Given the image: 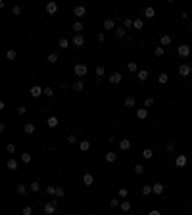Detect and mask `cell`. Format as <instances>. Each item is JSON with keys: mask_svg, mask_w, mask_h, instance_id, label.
Masks as SVG:
<instances>
[{"mask_svg": "<svg viewBox=\"0 0 192 215\" xmlns=\"http://www.w3.org/2000/svg\"><path fill=\"white\" fill-rule=\"evenodd\" d=\"M119 208H121V211H129V209H131V202L129 200H123Z\"/></svg>", "mask_w": 192, "mask_h": 215, "instance_id": "obj_33", "label": "cell"}, {"mask_svg": "<svg viewBox=\"0 0 192 215\" xmlns=\"http://www.w3.org/2000/svg\"><path fill=\"white\" fill-rule=\"evenodd\" d=\"M167 81H169V75H167V73H160V75H158V83L160 85H167Z\"/></svg>", "mask_w": 192, "mask_h": 215, "instance_id": "obj_22", "label": "cell"}, {"mask_svg": "<svg viewBox=\"0 0 192 215\" xmlns=\"http://www.w3.org/2000/svg\"><path fill=\"white\" fill-rule=\"evenodd\" d=\"M186 161H188V160H186V156H185V154H181V156H177V160H175V165H177V167H185Z\"/></svg>", "mask_w": 192, "mask_h": 215, "instance_id": "obj_8", "label": "cell"}, {"mask_svg": "<svg viewBox=\"0 0 192 215\" xmlns=\"http://www.w3.org/2000/svg\"><path fill=\"white\" fill-rule=\"evenodd\" d=\"M163 190H165L163 182H154V184H152V192L154 194H163Z\"/></svg>", "mask_w": 192, "mask_h": 215, "instance_id": "obj_6", "label": "cell"}, {"mask_svg": "<svg viewBox=\"0 0 192 215\" xmlns=\"http://www.w3.org/2000/svg\"><path fill=\"white\" fill-rule=\"evenodd\" d=\"M73 73H75L77 77H85L88 73V67L85 66V63H77V66L73 67Z\"/></svg>", "mask_w": 192, "mask_h": 215, "instance_id": "obj_2", "label": "cell"}, {"mask_svg": "<svg viewBox=\"0 0 192 215\" xmlns=\"http://www.w3.org/2000/svg\"><path fill=\"white\" fill-rule=\"evenodd\" d=\"M94 73H96V77H98V79H102V77H104V67H102V66H98L96 69H94Z\"/></svg>", "mask_w": 192, "mask_h": 215, "instance_id": "obj_44", "label": "cell"}, {"mask_svg": "<svg viewBox=\"0 0 192 215\" xmlns=\"http://www.w3.org/2000/svg\"><path fill=\"white\" fill-rule=\"evenodd\" d=\"M6 167L10 169V171H15V169H18V160H14V157H10V160L6 161Z\"/></svg>", "mask_w": 192, "mask_h": 215, "instance_id": "obj_15", "label": "cell"}, {"mask_svg": "<svg viewBox=\"0 0 192 215\" xmlns=\"http://www.w3.org/2000/svg\"><path fill=\"white\" fill-rule=\"evenodd\" d=\"M31 213H33V208H31V206H25V208L21 209V215H31Z\"/></svg>", "mask_w": 192, "mask_h": 215, "instance_id": "obj_48", "label": "cell"}, {"mask_svg": "<svg viewBox=\"0 0 192 215\" xmlns=\"http://www.w3.org/2000/svg\"><path fill=\"white\" fill-rule=\"evenodd\" d=\"M140 192L144 194V196H148V194L152 192V184H144V186H142V190H140Z\"/></svg>", "mask_w": 192, "mask_h": 215, "instance_id": "obj_39", "label": "cell"}, {"mask_svg": "<svg viewBox=\"0 0 192 215\" xmlns=\"http://www.w3.org/2000/svg\"><path fill=\"white\" fill-rule=\"evenodd\" d=\"M142 14H144V17H148V19H152V17H156V10H154V8H144V12H142Z\"/></svg>", "mask_w": 192, "mask_h": 215, "instance_id": "obj_14", "label": "cell"}, {"mask_svg": "<svg viewBox=\"0 0 192 215\" xmlns=\"http://www.w3.org/2000/svg\"><path fill=\"white\" fill-rule=\"evenodd\" d=\"M133 27H134V29H138V31H140V29H142V27H144V21H142V19H134V23H133Z\"/></svg>", "mask_w": 192, "mask_h": 215, "instance_id": "obj_37", "label": "cell"}, {"mask_svg": "<svg viewBox=\"0 0 192 215\" xmlns=\"http://www.w3.org/2000/svg\"><path fill=\"white\" fill-rule=\"evenodd\" d=\"M127 69H129L131 73H138V63H137V62H129V63H127Z\"/></svg>", "mask_w": 192, "mask_h": 215, "instance_id": "obj_25", "label": "cell"}, {"mask_svg": "<svg viewBox=\"0 0 192 215\" xmlns=\"http://www.w3.org/2000/svg\"><path fill=\"white\" fill-rule=\"evenodd\" d=\"M192 73V67L188 66V63H181V67H179V75L181 77H188Z\"/></svg>", "mask_w": 192, "mask_h": 215, "instance_id": "obj_4", "label": "cell"}, {"mask_svg": "<svg viewBox=\"0 0 192 215\" xmlns=\"http://www.w3.org/2000/svg\"><path fill=\"white\" fill-rule=\"evenodd\" d=\"M85 88V85H83V81H77V83H73V90L75 92H81Z\"/></svg>", "mask_w": 192, "mask_h": 215, "instance_id": "obj_30", "label": "cell"}, {"mask_svg": "<svg viewBox=\"0 0 192 215\" xmlns=\"http://www.w3.org/2000/svg\"><path fill=\"white\" fill-rule=\"evenodd\" d=\"M83 184L92 186V184H94V177H92L91 173H85V175H83Z\"/></svg>", "mask_w": 192, "mask_h": 215, "instance_id": "obj_9", "label": "cell"}, {"mask_svg": "<svg viewBox=\"0 0 192 215\" xmlns=\"http://www.w3.org/2000/svg\"><path fill=\"white\" fill-rule=\"evenodd\" d=\"M85 14H87V8L85 6H77L73 10V15H77V17H85Z\"/></svg>", "mask_w": 192, "mask_h": 215, "instance_id": "obj_10", "label": "cell"}, {"mask_svg": "<svg viewBox=\"0 0 192 215\" xmlns=\"http://www.w3.org/2000/svg\"><path fill=\"white\" fill-rule=\"evenodd\" d=\"M67 142H69V144H75V142H77V136H75V135H69V136H67Z\"/></svg>", "mask_w": 192, "mask_h": 215, "instance_id": "obj_52", "label": "cell"}, {"mask_svg": "<svg viewBox=\"0 0 192 215\" xmlns=\"http://www.w3.org/2000/svg\"><path fill=\"white\" fill-rule=\"evenodd\" d=\"M48 62L50 63H58V54H56V52H50V54H48Z\"/></svg>", "mask_w": 192, "mask_h": 215, "instance_id": "obj_35", "label": "cell"}, {"mask_svg": "<svg viewBox=\"0 0 192 215\" xmlns=\"http://www.w3.org/2000/svg\"><path fill=\"white\" fill-rule=\"evenodd\" d=\"M25 112H27L25 106H19V108H18V115H25Z\"/></svg>", "mask_w": 192, "mask_h": 215, "instance_id": "obj_53", "label": "cell"}, {"mask_svg": "<svg viewBox=\"0 0 192 215\" xmlns=\"http://www.w3.org/2000/svg\"><path fill=\"white\" fill-rule=\"evenodd\" d=\"M133 23H134V19L127 17V19H125V21H123V27H125V29H131V27H133Z\"/></svg>", "mask_w": 192, "mask_h": 215, "instance_id": "obj_43", "label": "cell"}, {"mask_svg": "<svg viewBox=\"0 0 192 215\" xmlns=\"http://www.w3.org/2000/svg\"><path fill=\"white\" fill-rule=\"evenodd\" d=\"M46 125H48V127H50V129H56V127H58V117H56V115H52V117H48V121H46Z\"/></svg>", "mask_w": 192, "mask_h": 215, "instance_id": "obj_18", "label": "cell"}, {"mask_svg": "<svg viewBox=\"0 0 192 215\" xmlns=\"http://www.w3.org/2000/svg\"><path fill=\"white\" fill-rule=\"evenodd\" d=\"M142 157H144V160H152V157H154L152 148H144V150H142Z\"/></svg>", "mask_w": 192, "mask_h": 215, "instance_id": "obj_21", "label": "cell"}, {"mask_svg": "<svg viewBox=\"0 0 192 215\" xmlns=\"http://www.w3.org/2000/svg\"><path fill=\"white\" fill-rule=\"evenodd\" d=\"M15 192H18L19 196H23V194H27V186L25 184H18L15 186Z\"/></svg>", "mask_w": 192, "mask_h": 215, "instance_id": "obj_29", "label": "cell"}, {"mask_svg": "<svg viewBox=\"0 0 192 215\" xmlns=\"http://www.w3.org/2000/svg\"><path fill=\"white\" fill-rule=\"evenodd\" d=\"M129 148H131V140H129V138H121V140H119V150L127 152Z\"/></svg>", "mask_w": 192, "mask_h": 215, "instance_id": "obj_13", "label": "cell"}, {"mask_svg": "<svg viewBox=\"0 0 192 215\" xmlns=\"http://www.w3.org/2000/svg\"><path fill=\"white\" fill-rule=\"evenodd\" d=\"M177 54L181 56V58H188L190 56V46L188 44H181V46L177 48Z\"/></svg>", "mask_w": 192, "mask_h": 215, "instance_id": "obj_3", "label": "cell"}, {"mask_svg": "<svg viewBox=\"0 0 192 215\" xmlns=\"http://www.w3.org/2000/svg\"><path fill=\"white\" fill-rule=\"evenodd\" d=\"M137 117L138 119H146V117H148V108H138L137 109Z\"/></svg>", "mask_w": 192, "mask_h": 215, "instance_id": "obj_16", "label": "cell"}, {"mask_svg": "<svg viewBox=\"0 0 192 215\" xmlns=\"http://www.w3.org/2000/svg\"><path fill=\"white\" fill-rule=\"evenodd\" d=\"M58 46H60V48H64V50H65V48H69V40H67V39H60Z\"/></svg>", "mask_w": 192, "mask_h": 215, "instance_id": "obj_38", "label": "cell"}, {"mask_svg": "<svg viewBox=\"0 0 192 215\" xmlns=\"http://www.w3.org/2000/svg\"><path fill=\"white\" fill-rule=\"evenodd\" d=\"M96 39H98V42H104L106 36H104V33H98V35H96Z\"/></svg>", "mask_w": 192, "mask_h": 215, "instance_id": "obj_56", "label": "cell"}, {"mask_svg": "<svg viewBox=\"0 0 192 215\" xmlns=\"http://www.w3.org/2000/svg\"><path fill=\"white\" fill-rule=\"evenodd\" d=\"M12 14H14V15H19V14H21V8H19V6H14V8H12Z\"/></svg>", "mask_w": 192, "mask_h": 215, "instance_id": "obj_51", "label": "cell"}, {"mask_svg": "<svg viewBox=\"0 0 192 215\" xmlns=\"http://www.w3.org/2000/svg\"><path fill=\"white\" fill-rule=\"evenodd\" d=\"M154 54H156V56H158V58H161V56H163V54H165V48H163V46H158V48H156V50H154Z\"/></svg>", "mask_w": 192, "mask_h": 215, "instance_id": "obj_41", "label": "cell"}, {"mask_svg": "<svg viewBox=\"0 0 192 215\" xmlns=\"http://www.w3.org/2000/svg\"><path fill=\"white\" fill-rule=\"evenodd\" d=\"M160 44H161L163 48H165V46H169V44H171V36H169V35H161V39H160Z\"/></svg>", "mask_w": 192, "mask_h": 215, "instance_id": "obj_20", "label": "cell"}, {"mask_svg": "<svg viewBox=\"0 0 192 215\" xmlns=\"http://www.w3.org/2000/svg\"><path fill=\"white\" fill-rule=\"evenodd\" d=\"M125 33H127V29H125V27H117V29H115V36H117V39L125 36Z\"/></svg>", "mask_w": 192, "mask_h": 215, "instance_id": "obj_34", "label": "cell"}, {"mask_svg": "<svg viewBox=\"0 0 192 215\" xmlns=\"http://www.w3.org/2000/svg\"><path fill=\"white\" fill-rule=\"evenodd\" d=\"M110 206H112V208H117V206H121V204H119V198H112V200H110Z\"/></svg>", "mask_w": 192, "mask_h": 215, "instance_id": "obj_50", "label": "cell"}, {"mask_svg": "<svg viewBox=\"0 0 192 215\" xmlns=\"http://www.w3.org/2000/svg\"><path fill=\"white\" fill-rule=\"evenodd\" d=\"M31 160H33V156H31L29 152H23V154H21V161H23V163H29Z\"/></svg>", "mask_w": 192, "mask_h": 215, "instance_id": "obj_31", "label": "cell"}, {"mask_svg": "<svg viewBox=\"0 0 192 215\" xmlns=\"http://www.w3.org/2000/svg\"><path fill=\"white\" fill-rule=\"evenodd\" d=\"M83 44H85V36L83 35H75L73 36V46L79 48V46H83Z\"/></svg>", "mask_w": 192, "mask_h": 215, "instance_id": "obj_11", "label": "cell"}, {"mask_svg": "<svg viewBox=\"0 0 192 215\" xmlns=\"http://www.w3.org/2000/svg\"><path fill=\"white\" fill-rule=\"evenodd\" d=\"M71 29L75 31L77 35H81V31H83L85 27H83V23H81V21H75V23H73V27H71Z\"/></svg>", "mask_w": 192, "mask_h": 215, "instance_id": "obj_23", "label": "cell"}, {"mask_svg": "<svg viewBox=\"0 0 192 215\" xmlns=\"http://www.w3.org/2000/svg\"><path fill=\"white\" fill-rule=\"evenodd\" d=\"M23 131H25V135H33L37 129H35V125H33V123H25V125H23Z\"/></svg>", "mask_w": 192, "mask_h": 215, "instance_id": "obj_19", "label": "cell"}, {"mask_svg": "<svg viewBox=\"0 0 192 215\" xmlns=\"http://www.w3.org/2000/svg\"><path fill=\"white\" fill-rule=\"evenodd\" d=\"M31 96H33V98H39V96H42L44 94V88L42 87H39V85H35V87H31Z\"/></svg>", "mask_w": 192, "mask_h": 215, "instance_id": "obj_5", "label": "cell"}, {"mask_svg": "<svg viewBox=\"0 0 192 215\" xmlns=\"http://www.w3.org/2000/svg\"><path fill=\"white\" fill-rule=\"evenodd\" d=\"M137 106V100L133 98V96H129V98H125V108H134Z\"/></svg>", "mask_w": 192, "mask_h": 215, "instance_id": "obj_27", "label": "cell"}, {"mask_svg": "<svg viewBox=\"0 0 192 215\" xmlns=\"http://www.w3.org/2000/svg\"><path fill=\"white\" fill-rule=\"evenodd\" d=\"M150 106H154V98L152 96H148V98L144 100V108H150Z\"/></svg>", "mask_w": 192, "mask_h": 215, "instance_id": "obj_49", "label": "cell"}, {"mask_svg": "<svg viewBox=\"0 0 192 215\" xmlns=\"http://www.w3.org/2000/svg\"><path fill=\"white\" fill-rule=\"evenodd\" d=\"M190 213H192V208H190Z\"/></svg>", "mask_w": 192, "mask_h": 215, "instance_id": "obj_58", "label": "cell"}, {"mask_svg": "<svg viewBox=\"0 0 192 215\" xmlns=\"http://www.w3.org/2000/svg\"><path fill=\"white\" fill-rule=\"evenodd\" d=\"M64 196H65V190L62 186H56V200H58V198H64Z\"/></svg>", "mask_w": 192, "mask_h": 215, "instance_id": "obj_36", "label": "cell"}, {"mask_svg": "<svg viewBox=\"0 0 192 215\" xmlns=\"http://www.w3.org/2000/svg\"><path fill=\"white\" fill-rule=\"evenodd\" d=\"M46 194H50V196H56V186H54V184H48V186H46Z\"/></svg>", "mask_w": 192, "mask_h": 215, "instance_id": "obj_42", "label": "cell"}, {"mask_svg": "<svg viewBox=\"0 0 192 215\" xmlns=\"http://www.w3.org/2000/svg\"><path fill=\"white\" fill-rule=\"evenodd\" d=\"M134 173H137V175H142V173H144V165L137 163V165H134Z\"/></svg>", "mask_w": 192, "mask_h": 215, "instance_id": "obj_45", "label": "cell"}, {"mask_svg": "<svg viewBox=\"0 0 192 215\" xmlns=\"http://www.w3.org/2000/svg\"><path fill=\"white\" fill-rule=\"evenodd\" d=\"M137 77H138V81H142V83H144V81L148 79V71H146V69H140V71L137 73Z\"/></svg>", "mask_w": 192, "mask_h": 215, "instance_id": "obj_26", "label": "cell"}, {"mask_svg": "<svg viewBox=\"0 0 192 215\" xmlns=\"http://www.w3.org/2000/svg\"><path fill=\"white\" fill-rule=\"evenodd\" d=\"M127 196H129V190L125 188V186H121L119 188V198H127Z\"/></svg>", "mask_w": 192, "mask_h": 215, "instance_id": "obj_47", "label": "cell"}, {"mask_svg": "<svg viewBox=\"0 0 192 215\" xmlns=\"http://www.w3.org/2000/svg\"><path fill=\"white\" fill-rule=\"evenodd\" d=\"M56 208H58V200H50L48 204L42 206V213L44 215H54L56 213Z\"/></svg>", "mask_w": 192, "mask_h": 215, "instance_id": "obj_1", "label": "cell"}, {"mask_svg": "<svg viewBox=\"0 0 192 215\" xmlns=\"http://www.w3.org/2000/svg\"><path fill=\"white\" fill-rule=\"evenodd\" d=\"M79 148H81V152H87V150L91 148V142H88V140H81V142H79Z\"/></svg>", "mask_w": 192, "mask_h": 215, "instance_id": "obj_28", "label": "cell"}, {"mask_svg": "<svg viewBox=\"0 0 192 215\" xmlns=\"http://www.w3.org/2000/svg\"><path fill=\"white\" fill-rule=\"evenodd\" d=\"M6 58L8 60H15V58H18V52H15V50H8L6 52Z\"/></svg>", "mask_w": 192, "mask_h": 215, "instance_id": "obj_40", "label": "cell"}, {"mask_svg": "<svg viewBox=\"0 0 192 215\" xmlns=\"http://www.w3.org/2000/svg\"><path fill=\"white\" fill-rule=\"evenodd\" d=\"M173 148H175L173 142H167V144H165V150H167V152H173Z\"/></svg>", "mask_w": 192, "mask_h": 215, "instance_id": "obj_55", "label": "cell"}, {"mask_svg": "<svg viewBox=\"0 0 192 215\" xmlns=\"http://www.w3.org/2000/svg\"><path fill=\"white\" fill-rule=\"evenodd\" d=\"M44 96L52 98V96H54V88H52V87H46V88H44Z\"/></svg>", "mask_w": 192, "mask_h": 215, "instance_id": "obj_46", "label": "cell"}, {"mask_svg": "<svg viewBox=\"0 0 192 215\" xmlns=\"http://www.w3.org/2000/svg\"><path fill=\"white\" fill-rule=\"evenodd\" d=\"M115 160H117V154L115 152H108V154H106V161H108V163H113Z\"/></svg>", "mask_w": 192, "mask_h": 215, "instance_id": "obj_24", "label": "cell"}, {"mask_svg": "<svg viewBox=\"0 0 192 215\" xmlns=\"http://www.w3.org/2000/svg\"><path fill=\"white\" fill-rule=\"evenodd\" d=\"M19 215H21V213H19Z\"/></svg>", "mask_w": 192, "mask_h": 215, "instance_id": "obj_59", "label": "cell"}, {"mask_svg": "<svg viewBox=\"0 0 192 215\" xmlns=\"http://www.w3.org/2000/svg\"><path fill=\"white\" fill-rule=\"evenodd\" d=\"M148 215H161V213H160V211H158V209H152V211H150Z\"/></svg>", "mask_w": 192, "mask_h": 215, "instance_id": "obj_57", "label": "cell"}, {"mask_svg": "<svg viewBox=\"0 0 192 215\" xmlns=\"http://www.w3.org/2000/svg\"><path fill=\"white\" fill-rule=\"evenodd\" d=\"M46 12H48L50 15H54L56 12H58V4H56V2H48V4H46Z\"/></svg>", "mask_w": 192, "mask_h": 215, "instance_id": "obj_12", "label": "cell"}, {"mask_svg": "<svg viewBox=\"0 0 192 215\" xmlns=\"http://www.w3.org/2000/svg\"><path fill=\"white\" fill-rule=\"evenodd\" d=\"M29 188L33 190V192H39V190H40V182L39 181H33L31 184H29Z\"/></svg>", "mask_w": 192, "mask_h": 215, "instance_id": "obj_32", "label": "cell"}, {"mask_svg": "<svg viewBox=\"0 0 192 215\" xmlns=\"http://www.w3.org/2000/svg\"><path fill=\"white\" fill-rule=\"evenodd\" d=\"M6 150H8L10 154H14V152H15V144H14V142H12V144H8V146H6Z\"/></svg>", "mask_w": 192, "mask_h": 215, "instance_id": "obj_54", "label": "cell"}, {"mask_svg": "<svg viewBox=\"0 0 192 215\" xmlns=\"http://www.w3.org/2000/svg\"><path fill=\"white\" fill-rule=\"evenodd\" d=\"M108 79H110V83H112V85H119L123 77H121V73H112V75L108 77Z\"/></svg>", "mask_w": 192, "mask_h": 215, "instance_id": "obj_7", "label": "cell"}, {"mask_svg": "<svg viewBox=\"0 0 192 215\" xmlns=\"http://www.w3.org/2000/svg\"><path fill=\"white\" fill-rule=\"evenodd\" d=\"M104 31H112L113 27H115V21H113V19H104Z\"/></svg>", "mask_w": 192, "mask_h": 215, "instance_id": "obj_17", "label": "cell"}]
</instances>
